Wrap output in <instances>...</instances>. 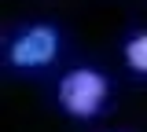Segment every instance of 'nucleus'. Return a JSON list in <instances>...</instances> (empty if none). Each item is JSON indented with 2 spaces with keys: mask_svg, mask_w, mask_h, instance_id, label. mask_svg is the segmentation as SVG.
<instances>
[{
  "mask_svg": "<svg viewBox=\"0 0 147 132\" xmlns=\"http://www.w3.org/2000/svg\"><path fill=\"white\" fill-rule=\"evenodd\" d=\"M121 52H125L129 70H136V74H147V29H144V33H136V37H129Z\"/></svg>",
  "mask_w": 147,
  "mask_h": 132,
  "instance_id": "7ed1b4c3",
  "label": "nucleus"
},
{
  "mask_svg": "<svg viewBox=\"0 0 147 132\" xmlns=\"http://www.w3.org/2000/svg\"><path fill=\"white\" fill-rule=\"evenodd\" d=\"M55 55H59V29L55 26H26L7 48V59L15 70H40V66L55 62Z\"/></svg>",
  "mask_w": 147,
  "mask_h": 132,
  "instance_id": "f03ea898",
  "label": "nucleus"
},
{
  "mask_svg": "<svg viewBox=\"0 0 147 132\" xmlns=\"http://www.w3.org/2000/svg\"><path fill=\"white\" fill-rule=\"evenodd\" d=\"M59 107L70 114V117H96V114L103 110V103H107L110 95V81L99 70H92V66H74L70 74H63L59 81Z\"/></svg>",
  "mask_w": 147,
  "mask_h": 132,
  "instance_id": "f257e3e1",
  "label": "nucleus"
}]
</instances>
